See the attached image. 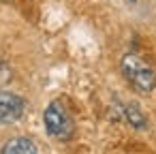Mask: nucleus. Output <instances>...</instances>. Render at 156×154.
Wrapping results in <instances>:
<instances>
[{
  "instance_id": "nucleus-3",
  "label": "nucleus",
  "mask_w": 156,
  "mask_h": 154,
  "mask_svg": "<svg viewBox=\"0 0 156 154\" xmlns=\"http://www.w3.org/2000/svg\"><path fill=\"white\" fill-rule=\"evenodd\" d=\"M24 101L15 92H0V122L2 124H13L24 116Z\"/></svg>"
},
{
  "instance_id": "nucleus-1",
  "label": "nucleus",
  "mask_w": 156,
  "mask_h": 154,
  "mask_svg": "<svg viewBox=\"0 0 156 154\" xmlns=\"http://www.w3.org/2000/svg\"><path fill=\"white\" fill-rule=\"evenodd\" d=\"M120 69H122V75L126 77V81L135 90L147 94L156 88V71L139 54H124L120 60Z\"/></svg>"
},
{
  "instance_id": "nucleus-2",
  "label": "nucleus",
  "mask_w": 156,
  "mask_h": 154,
  "mask_svg": "<svg viewBox=\"0 0 156 154\" xmlns=\"http://www.w3.org/2000/svg\"><path fill=\"white\" fill-rule=\"evenodd\" d=\"M43 120H45V128L47 133L58 139V141H69L73 137V120L69 116V111L64 109V105L60 101H54L47 105L45 113H43Z\"/></svg>"
},
{
  "instance_id": "nucleus-5",
  "label": "nucleus",
  "mask_w": 156,
  "mask_h": 154,
  "mask_svg": "<svg viewBox=\"0 0 156 154\" xmlns=\"http://www.w3.org/2000/svg\"><path fill=\"white\" fill-rule=\"evenodd\" d=\"M124 118H126L128 124H130L133 128H137V131H145V128H147V120H145L143 111H141L135 103L124 105Z\"/></svg>"
},
{
  "instance_id": "nucleus-4",
  "label": "nucleus",
  "mask_w": 156,
  "mask_h": 154,
  "mask_svg": "<svg viewBox=\"0 0 156 154\" xmlns=\"http://www.w3.org/2000/svg\"><path fill=\"white\" fill-rule=\"evenodd\" d=\"M2 154H37V143L30 137H13L5 143Z\"/></svg>"
}]
</instances>
